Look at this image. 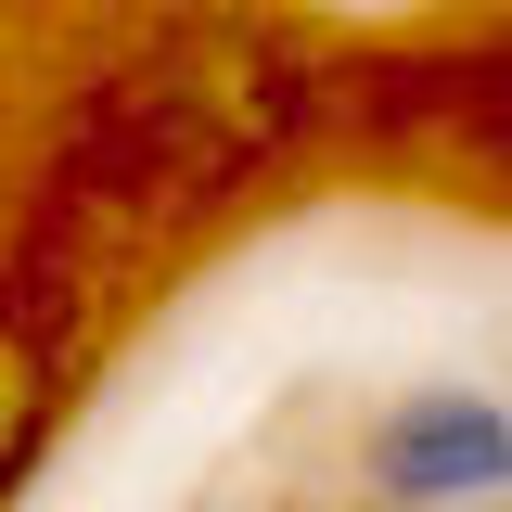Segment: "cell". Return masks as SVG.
Wrapping results in <instances>:
<instances>
[{
	"mask_svg": "<svg viewBox=\"0 0 512 512\" xmlns=\"http://www.w3.org/2000/svg\"><path fill=\"white\" fill-rule=\"evenodd\" d=\"M359 500L372 512H512V397L423 372L359 423Z\"/></svg>",
	"mask_w": 512,
	"mask_h": 512,
	"instance_id": "obj_1",
	"label": "cell"
},
{
	"mask_svg": "<svg viewBox=\"0 0 512 512\" xmlns=\"http://www.w3.org/2000/svg\"><path fill=\"white\" fill-rule=\"evenodd\" d=\"M0 39H13V13H0Z\"/></svg>",
	"mask_w": 512,
	"mask_h": 512,
	"instance_id": "obj_3",
	"label": "cell"
},
{
	"mask_svg": "<svg viewBox=\"0 0 512 512\" xmlns=\"http://www.w3.org/2000/svg\"><path fill=\"white\" fill-rule=\"evenodd\" d=\"M52 423H64V346H52L26 308H0V512L39 487Z\"/></svg>",
	"mask_w": 512,
	"mask_h": 512,
	"instance_id": "obj_2",
	"label": "cell"
}]
</instances>
